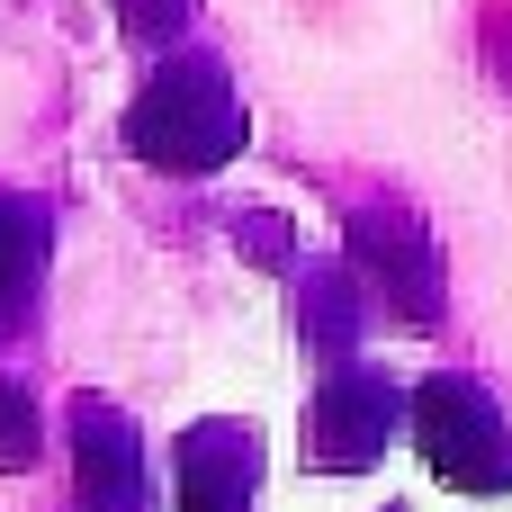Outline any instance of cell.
<instances>
[{"instance_id":"1","label":"cell","mask_w":512,"mask_h":512,"mask_svg":"<svg viewBox=\"0 0 512 512\" xmlns=\"http://www.w3.org/2000/svg\"><path fill=\"white\" fill-rule=\"evenodd\" d=\"M126 153L171 171V180H198V171H225L243 144H252V117L234 99V72L207 54V45H171V63L126 99Z\"/></svg>"},{"instance_id":"2","label":"cell","mask_w":512,"mask_h":512,"mask_svg":"<svg viewBox=\"0 0 512 512\" xmlns=\"http://www.w3.org/2000/svg\"><path fill=\"white\" fill-rule=\"evenodd\" d=\"M405 432L450 495H512V414L486 378L432 369L423 387H405Z\"/></svg>"},{"instance_id":"3","label":"cell","mask_w":512,"mask_h":512,"mask_svg":"<svg viewBox=\"0 0 512 512\" xmlns=\"http://www.w3.org/2000/svg\"><path fill=\"white\" fill-rule=\"evenodd\" d=\"M351 270H360V288H378V306L396 315V324H441L450 315V279H441V243L423 234V216H405V207H360L351 216Z\"/></svg>"},{"instance_id":"4","label":"cell","mask_w":512,"mask_h":512,"mask_svg":"<svg viewBox=\"0 0 512 512\" xmlns=\"http://www.w3.org/2000/svg\"><path fill=\"white\" fill-rule=\"evenodd\" d=\"M405 423V396L378 378V369H333L324 387H315V405H306V468H324V477H360V468H378V450H387V432Z\"/></svg>"},{"instance_id":"5","label":"cell","mask_w":512,"mask_h":512,"mask_svg":"<svg viewBox=\"0 0 512 512\" xmlns=\"http://www.w3.org/2000/svg\"><path fill=\"white\" fill-rule=\"evenodd\" d=\"M72 512H153L144 432L108 396H81L72 405Z\"/></svg>"},{"instance_id":"6","label":"cell","mask_w":512,"mask_h":512,"mask_svg":"<svg viewBox=\"0 0 512 512\" xmlns=\"http://www.w3.org/2000/svg\"><path fill=\"white\" fill-rule=\"evenodd\" d=\"M261 504V432L189 423L180 432V512H252Z\"/></svg>"},{"instance_id":"7","label":"cell","mask_w":512,"mask_h":512,"mask_svg":"<svg viewBox=\"0 0 512 512\" xmlns=\"http://www.w3.org/2000/svg\"><path fill=\"white\" fill-rule=\"evenodd\" d=\"M45 261H54V216L27 189H0V333H18L45 297Z\"/></svg>"},{"instance_id":"8","label":"cell","mask_w":512,"mask_h":512,"mask_svg":"<svg viewBox=\"0 0 512 512\" xmlns=\"http://www.w3.org/2000/svg\"><path fill=\"white\" fill-rule=\"evenodd\" d=\"M36 450H45V414L18 378H0V468H36Z\"/></svg>"},{"instance_id":"9","label":"cell","mask_w":512,"mask_h":512,"mask_svg":"<svg viewBox=\"0 0 512 512\" xmlns=\"http://www.w3.org/2000/svg\"><path fill=\"white\" fill-rule=\"evenodd\" d=\"M117 27H126L135 45H180V27H189V0H126V9H117Z\"/></svg>"},{"instance_id":"10","label":"cell","mask_w":512,"mask_h":512,"mask_svg":"<svg viewBox=\"0 0 512 512\" xmlns=\"http://www.w3.org/2000/svg\"><path fill=\"white\" fill-rule=\"evenodd\" d=\"M387 512H405V504H387Z\"/></svg>"}]
</instances>
